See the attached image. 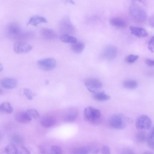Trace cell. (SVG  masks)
Masks as SVG:
<instances>
[{
    "label": "cell",
    "instance_id": "obj_1",
    "mask_svg": "<svg viewBox=\"0 0 154 154\" xmlns=\"http://www.w3.org/2000/svg\"><path fill=\"white\" fill-rule=\"evenodd\" d=\"M6 30L7 36L13 39L29 38L32 36V34L30 32L23 31L19 25L15 23H11L8 24Z\"/></svg>",
    "mask_w": 154,
    "mask_h": 154
},
{
    "label": "cell",
    "instance_id": "obj_2",
    "mask_svg": "<svg viewBox=\"0 0 154 154\" xmlns=\"http://www.w3.org/2000/svg\"><path fill=\"white\" fill-rule=\"evenodd\" d=\"M129 11L131 16L137 22L142 23L146 20L147 17L146 12L139 5L132 4L129 7Z\"/></svg>",
    "mask_w": 154,
    "mask_h": 154
},
{
    "label": "cell",
    "instance_id": "obj_3",
    "mask_svg": "<svg viewBox=\"0 0 154 154\" xmlns=\"http://www.w3.org/2000/svg\"><path fill=\"white\" fill-rule=\"evenodd\" d=\"M84 115L86 120L92 124H97L101 119V113L100 110L91 106L85 109Z\"/></svg>",
    "mask_w": 154,
    "mask_h": 154
},
{
    "label": "cell",
    "instance_id": "obj_4",
    "mask_svg": "<svg viewBox=\"0 0 154 154\" xmlns=\"http://www.w3.org/2000/svg\"><path fill=\"white\" fill-rule=\"evenodd\" d=\"M128 120L123 115L120 114H115L112 115L109 120L110 125L113 128L121 129L126 126Z\"/></svg>",
    "mask_w": 154,
    "mask_h": 154
},
{
    "label": "cell",
    "instance_id": "obj_5",
    "mask_svg": "<svg viewBox=\"0 0 154 154\" xmlns=\"http://www.w3.org/2000/svg\"><path fill=\"white\" fill-rule=\"evenodd\" d=\"M152 122L147 116L142 115L139 116L135 122L136 128L140 130H148L151 127Z\"/></svg>",
    "mask_w": 154,
    "mask_h": 154
},
{
    "label": "cell",
    "instance_id": "obj_6",
    "mask_svg": "<svg viewBox=\"0 0 154 154\" xmlns=\"http://www.w3.org/2000/svg\"><path fill=\"white\" fill-rule=\"evenodd\" d=\"M85 85L88 90L94 94L101 91L103 86L101 82L99 80L94 78L87 80L85 82Z\"/></svg>",
    "mask_w": 154,
    "mask_h": 154
},
{
    "label": "cell",
    "instance_id": "obj_7",
    "mask_svg": "<svg viewBox=\"0 0 154 154\" xmlns=\"http://www.w3.org/2000/svg\"><path fill=\"white\" fill-rule=\"evenodd\" d=\"M38 66L41 69L45 71H49L54 69L57 62L53 58H47L38 60L37 63Z\"/></svg>",
    "mask_w": 154,
    "mask_h": 154
},
{
    "label": "cell",
    "instance_id": "obj_8",
    "mask_svg": "<svg viewBox=\"0 0 154 154\" xmlns=\"http://www.w3.org/2000/svg\"><path fill=\"white\" fill-rule=\"evenodd\" d=\"M32 46L29 44L23 41H18L14 45V50L17 54H23L30 51Z\"/></svg>",
    "mask_w": 154,
    "mask_h": 154
},
{
    "label": "cell",
    "instance_id": "obj_9",
    "mask_svg": "<svg viewBox=\"0 0 154 154\" xmlns=\"http://www.w3.org/2000/svg\"><path fill=\"white\" fill-rule=\"evenodd\" d=\"M117 52V48L112 45H109L105 47L102 51L101 55L103 58L108 60L114 59Z\"/></svg>",
    "mask_w": 154,
    "mask_h": 154
},
{
    "label": "cell",
    "instance_id": "obj_10",
    "mask_svg": "<svg viewBox=\"0 0 154 154\" xmlns=\"http://www.w3.org/2000/svg\"><path fill=\"white\" fill-rule=\"evenodd\" d=\"M57 122L56 119L51 116H46L41 119L40 123L42 126L45 128L51 127L54 125Z\"/></svg>",
    "mask_w": 154,
    "mask_h": 154
},
{
    "label": "cell",
    "instance_id": "obj_11",
    "mask_svg": "<svg viewBox=\"0 0 154 154\" xmlns=\"http://www.w3.org/2000/svg\"><path fill=\"white\" fill-rule=\"evenodd\" d=\"M2 87L7 89H13L16 88L17 85V82L15 79L10 78L3 79L1 82Z\"/></svg>",
    "mask_w": 154,
    "mask_h": 154
},
{
    "label": "cell",
    "instance_id": "obj_12",
    "mask_svg": "<svg viewBox=\"0 0 154 154\" xmlns=\"http://www.w3.org/2000/svg\"><path fill=\"white\" fill-rule=\"evenodd\" d=\"M131 33L135 36L139 37H144L147 36L148 34L144 29L131 26L130 27Z\"/></svg>",
    "mask_w": 154,
    "mask_h": 154
},
{
    "label": "cell",
    "instance_id": "obj_13",
    "mask_svg": "<svg viewBox=\"0 0 154 154\" xmlns=\"http://www.w3.org/2000/svg\"><path fill=\"white\" fill-rule=\"evenodd\" d=\"M15 119L19 122L26 123L29 122L32 119L26 112H20L16 114Z\"/></svg>",
    "mask_w": 154,
    "mask_h": 154
},
{
    "label": "cell",
    "instance_id": "obj_14",
    "mask_svg": "<svg viewBox=\"0 0 154 154\" xmlns=\"http://www.w3.org/2000/svg\"><path fill=\"white\" fill-rule=\"evenodd\" d=\"M98 149L87 147H79L74 149L73 150L74 154H86L90 153H97Z\"/></svg>",
    "mask_w": 154,
    "mask_h": 154
},
{
    "label": "cell",
    "instance_id": "obj_15",
    "mask_svg": "<svg viewBox=\"0 0 154 154\" xmlns=\"http://www.w3.org/2000/svg\"><path fill=\"white\" fill-rule=\"evenodd\" d=\"M41 33L42 37L47 39H52L56 38L57 35L53 30L48 28H43L41 29Z\"/></svg>",
    "mask_w": 154,
    "mask_h": 154
},
{
    "label": "cell",
    "instance_id": "obj_16",
    "mask_svg": "<svg viewBox=\"0 0 154 154\" xmlns=\"http://www.w3.org/2000/svg\"><path fill=\"white\" fill-rule=\"evenodd\" d=\"M109 22L112 26L118 28H124L127 26L126 22L124 20L119 18H112L110 19Z\"/></svg>",
    "mask_w": 154,
    "mask_h": 154
},
{
    "label": "cell",
    "instance_id": "obj_17",
    "mask_svg": "<svg viewBox=\"0 0 154 154\" xmlns=\"http://www.w3.org/2000/svg\"><path fill=\"white\" fill-rule=\"evenodd\" d=\"M47 20L44 17L38 16H35L31 17L29 19L28 24L36 26L42 23H46Z\"/></svg>",
    "mask_w": 154,
    "mask_h": 154
},
{
    "label": "cell",
    "instance_id": "obj_18",
    "mask_svg": "<svg viewBox=\"0 0 154 154\" xmlns=\"http://www.w3.org/2000/svg\"><path fill=\"white\" fill-rule=\"evenodd\" d=\"M78 115L77 110L75 109H72L65 115L64 118V120L67 122L73 121L75 119Z\"/></svg>",
    "mask_w": 154,
    "mask_h": 154
},
{
    "label": "cell",
    "instance_id": "obj_19",
    "mask_svg": "<svg viewBox=\"0 0 154 154\" xmlns=\"http://www.w3.org/2000/svg\"><path fill=\"white\" fill-rule=\"evenodd\" d=\"M59 28L60 31L64 33L67 34L71 30V26L69 21L66 19H63L61 20L59 24Z\"/></svg>",
    "mask_w": 154,
    "mask_h": 154
},
{
    "label": "cell",
    "instance_id": "obj_20",
    "mask_svg": "<svg viewBox=\"0 0 154 154\" xmlns=\"http://www.w3.org/2000/svg\"><path fill=\"white\" fill-rule=\"evenodd\" d=\"M94 94L93 98L95 100L98 101H106L109 100L110 98L109 95L103 91H100Z\"/></svg>",
    "mask_w": 154,
    "mask_h": 154
},
{
    "label": "cell",
    "instance_id": "obj_21",
    "mask_svg": "<svg viewBox=\"0 0 154 154\" xmlns=\"http://www.w3.org/2000/svg\"><path fill=\"white\" fill-rule=\"evenodd\" d=\"M12 143L15 146L22 145L24 142L23 137L19 134H15L11 137Z\"/></svg>",
    "mask_w": 154,
    "mask_h": 154
},
{
    "label": "cell",
    "instance_id": "obj_22",
    "mask_svg": "<svg viewBox=\"0 0 154 154\" xmlns=\"http://www.w3.org/2000/svg\"><path fill=\"white\" fill-rule=\"evenodd\" d=\"M149 134L143 131H140L136 133L135 138L136 140L139 142L146 141L149 137Z\"/></svg>",
    "mask_w": 154,
    "mask_h": 154
},
{
    "label": "cell",
    "instance_id": "obj_23",
    "mask_svg": "<svg viewBox=\"0 0 154 154\" xmlns=\"http://www.w3.org/2000/svg\"><path fill=\"white\" fill-rule=\"evenodd\" d=\"M60 39L62 42L66 43L72 44L77 42L76 38L66 34H62L60 36Z\"/></svg>",
    "mask_w": 154,
    "mask_h": 154
},
{
    "label": "cell",
    "instance_id": "obj_24",
    "mask_svg": "<svg viewBox=\"0 0 154 154\" xmlns=\"http://www.w3.org/2000/svg\"><path fill=\"white\" fill-rule=\"evenodd\" d=\"M85 47V45L84 43L79 42L72 43L71 46L72 51L77 54H79L82 52Z\"/></svg>",
    "mask_w": 154,
    "mask_h": 154
},
{
    "label": "cell",
    "instance_id": "obj_25",
    "mask_svg": "<svg viewBox=\"0 0 154 154\" xmlns=\"http://www.w3.org/2000/svg\"><path fill=\"white\" fill-rule=\"evenodd\" d=\"M0 109L2 112L8 114L11 113L14 110L10 103L7 102H3L1 104Z\"/></svg>",
    "mask_w": 154,
    "mask_h": 154
},
{
    "label": "cell",
    "instance_id": "obj_26",
    "mask_svg": "<svg viewBox=\"0 0 154 154\" xmlns=\"http://www.w3.org/2000/svg\"><path fill=\"white\" fill-rule=\"evenodd\" d=\"M123 85V87L126 88L133 89H135L137 87L138 83L134 80H129L124 81Z\"/></svg>",
    "mask_w": 154,
    "mask_h": 154
},
{
    "label": "cell",
    "instance_id": "obj_27",
    "mask_svg": "<svg viewBox=\"0 0 154 154\" xmlns=\"http://www.w3.org/2000/svg\"><path fill=\"white\" fill-rule=\"evenodd\" d=\"M4 151L7 154H17L16 147L12 143L7 145L5 148Z\"/></svg>",
    "mask_w": 154,
    "mask_h": 154
},
{
    "label": "cell",
    "instance_id": "obj_28",
    "mask_svg": "<svg viewBox=\"0 0 154 154\" xmlns=\"http://www.w3.org/2000/svg\"><path fill=\"white\" fill-rule=\"evenodd\" d=\"M26 112L32 119H37L39 117V112L35 109H29Z\"/></svg>",
    "mask_w": 154,
    "mask_h": 154
},
{
    "label": "cell",
    "instance_id": "obj_29",
    "mask_svg": "<svg viewBox=\"0 0 154 154\" xmlns=\"http://www.w3.org/2000/svg\"><path fill=\"white\" fill-rule=\"evenodd\" d=\"M17 154H30V152L27 148L21 145L16 146Z\"/></svg>",
    "mask_w": 154,
    "mask_h": 154
},
{
    "label": "cell",
    "instance_id": "obj_30",
    "mask_svg": "<svg viewBox=\"0 0 154 154\" xmlns=\"http://www.w3.org/2000/svg\"><path fill=\"white\" fill-rule=\"evenodd\" d=\"M138 57L139 56L137 55L130 54L125 57V61L128 63H131L136 61Z\"/></svg>",
    "mask_w": 154,
    "mask_h": 154
},
{
    "label": "cell",
    "instance_id": "obj_31",
    "mask_svg": "<svg viewBox=\"0 0 154 154\" xmlns=\"http://www.w3.org/2000/svg\"><path fill=\"white\" fill-rule=\"evenodd\" d=\"M23 93L28 100H31L33 99L34 94L30 89L27 88L24 89Z\"/></svg>",
    "mask_w": 154,
    "mask_h": 154
},
{
    "label": "cell",
    "instance_id": "obj_32",
    "mask_svg": "<svg viewBox=\"0 0 154 154\" xmlns=\"http://www.w3.org/2000/svg\"><path fill=\"white\" fill-rule=\"evenodd\" d=\"M51 150L53 153L61 154L63 153L62 148L59 146L53 145L51 147Z\"/></svg>",
    "mask_w": 154,
    "mask_h": 154
},
{
    "label": "cell",
    "instance_id": "obj_33",
    "mask_svg": "<svg viewBox=\"0 0 154 154\" xmlns=\"http://www.w3.org/2000/svg\"><path fill=\"white\" fill-rule=\"evenodd\" d=\"M148 48L152 52L154 53V36L150 39L148 44Z\"/></svg>",
    "mask_w": 154,
    "mask_h": 154
},
{
    "label": "cell",
    "instance_id": "obj_34",
    "mask_svg": "<svg viewBox=\"0 0 154 154\" xmlns=\"http://www.w3.org/2000/svg\"><path fill=\"white\" fill-rule=\"evenodd\" d=\"M101 152L103 154H109L110 153L109 147L107 146H104L101 149Z\"/></svg>",
    "mask_w": 154,
    "mask_h": 154
},
{
    "label": "cell",
    "instance_id": "obj_35",
    "mask_svg": "<svg viewBox=\"0 0 154 154\" xmlns=\"http://www.w3.org/2000/svg\"><path fill=\"white\" fill-rule=\"evenodd\" d=\"M146 142L148 146L154 150V139L148 138Z\"/></svg>",
    "mask_w": 154,
    "mask_h": 154
},
{
    "label": "cell",
    "instance_id": "obj_36",
    "mask_svg": "<svg viewBox=\"0 0 154 154\" xmlns=\"http://www.w3.org/2000/svg\"><path fill=\"white\" fill-rule=\"evenodd\" d=\"M145 63L150 66H154V60L149 59H146L145 60Z\"/></svg>",
    "mask_w": 154,
    "mask_h": 154
},
{
    "label": "cell",
    "instance_id": "obj_37",
    "mask_svg": "<svg viewBox=\"0 0 154 154\" xmlns=\"http://www.w3.org/2000/svg\"><path fill=\"white\" fill-rule=\"evenodd\" d=\"M149 23L151 26L154 27V15L152 16L149 18Z\"/></svg>",
    "mask_w": 154,
    "mask_h": 154
},
{
    "label": "cell",
    "instance_id": "obj_38",
    "mask_svg": "<svg viewBox=\"0 0 154 154\" xmlns=\"http://www.w3.org/2000/svg\"><path fill=\"white\" fill-rule=\"evenodd\" d=\"M122 153L123 154H133L134 152L131 149L126 148L123 149L122 151Z\"/></svg>",
    "mask_w": 154,
    "mask_h": 154
},
{
    "label": "cell",
    "instance_id": "obj_39",
    "mask_svg": "<svg viewBox=\"0 0 154 154\" xmlns=\"http://www.w3.org/2000/svg\"><path fill=\"white\" fill-rule=\"evenodd\" d=\"M148 138L154 139V126L152 128L149 134Z\"/></svg>",
    "mask_w": 154,
    "mask_h": 154
},
{
    "label": "cell",
    "instance_id": "obj_40",
    "mask_svg": "<svg viewBox=\"0 0 154 154\" xmlns=\"http://www.w3.org/2000/svg\"><path fill=\"white\" fill-rule=\"evenodd\" d=\"M40 152L41 153L45 154L46 153V151L44 147L42 146L39 147Z\"/></svg>",
    "mask_w": 154,
    "mask_h": 154
},
{
    "label": "cell",
    "instance_id": "obj_41",
    "mask_svg": "<svg viewBox=\"0 0 154 154\" xmlns=\"http://www.w3.org/2000/svg\"><path fill=\"white\" fill-rule=\"evenodd\" d=\"M133 1H138L142 3H144V0H132Z\"/></svg>",
    "mask_w": 154,
    "mask_h": 154
},
{
    "label": "cell",
    "instance_id": "obj_42",
    "mask_svg": "<svg viewBox=\"0 0 154 154\" xmlns=\"http://www.w3.org/2000/svg\"><path fill=\"white\" fill-rule=\"evenodd\" d=\"M144 153H145V154H151L152 153V152H144Z\"/></svg>",
    "mask_w": 154,
    "mask_h": 154
}]
</instances>
